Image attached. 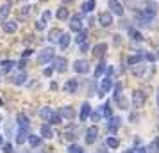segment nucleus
Segmentation results:
<instances>
[{"label":"nucleus","mask_w":159,"mask_h":153,"mask_svg":"<svg viewBox=\"0 0 159 153\" xmlns=\"http://www.w3.org/2000/svg\"><path fill=\"white\" fill-rule=\"evenodd\" d=\"M63 2H73V0H63Z\"/></svg>","instance_id":"nucleus-54"},{"label":"nucleus","mask_w":159,"mask_h":153,"mask_svg":"<svg viewBox=\"0 0 159 153\" xmlns=\"http://www.w3.org/2000/svg\"><path fill=\"white\" fill-rule=\"evenodd\" d=\"M132 153H148V148H136L132 150Z\"/></svg>","instance_id":"nucleus-41"},{"label":"nucleus","mask_w":159,"mask_h":153,"mask_svg":"<svg viewBox=\"0 0 159 153\" xmlns=\"http://www.w3.org/2000/svg\"><path fill=\"white\" fill-rule=\"evenodd\" d=\"M80 18H82L80 15H75L72 20H70V29H72L73 32H80V30H82V20H80Z\"/></svg>","instance_id":"nucleus-13"},{"label":"nucleus","mask_w":159,"mask_h":153,"mask_svg":"<svg viewBox=\"0 0 159 153\" xmlns=\"http://www.w3.org/2000/svg\"><path fill=\"white\" fill-rule=\"evenodd\" d=\"M9 11H11V9H9V4H4V6L0 7V25L6 22V18L9 16Z\"/></svg>","instance_id":"nucleus-27"},{"label":"nucleus","mask_w":159,"mask_h":153,"mask_svg":"<svg viewBox=\"0 0 159 153\" xmlns=\"http://www.w3.org/2000/svg\"><path fill=\"white\" fill-rule=\"evenodd\" d=\"M129 36L134 39V41H143V36L138 32V30H134V29H129Z\"/></svg>","instance_id":"nucleus-34"},{"label":"nucleus","mask_w":159,"mask_h":153,"mask_svg":"<svg viewBox=\"0 0 159 153\" xmlns=\"http://www.w3.org/2000/svg\"><path fill=\"white\" fill-rule=\"evenodd\" d=\"M73 71L80 73V75L88 73V71H89V62L84 61V59H77V61H73Z\"/></svg>","instance_id":"nucleus-6"},{"label":"nucleus","mask_w":159,"mask_h":153,"mask_svg":"<svg viewBox=\"0 0 159 153\" xmlns=\"http://www.w3.org/2000/svg\"><path fill=\"white\" fill-rule=\"evenodd\" d=\"M143 59H145V55H132V57H129L127 59V64L129 66H136V64H139V62H143Z\"/></svg>","instance_id":"nucleus-28"},{"label":"nucleus","mask_w":159,"mask_h":153,"mask_svg":"<svg viewBox=\"0 0 159 153\" xmlns=\"http://www.w3.org/2000/svg\"><path fill=\"white\" fill-rule=\"evenodd\" d=\"M59 48H61V50H65V48H68V45H70V34H65V32H63V34H61V37H59Z\"/></svg>","instance_id":"nucleus-25"},{"label":"nucleus","mask_w":159,"mask_h":153,"mask_svg":"<svg viewBox=\"0 0 159 153\" xmlns=\"http://www.w3.org/2000/svg\"><path fill=\"white\" fill-rule=\"evenodd\" d=\"M39 134H41V139H52L54 137V130H52V126L48 123H45L41 128H39Z\"/></svg>","instance_id":"nucleus-19"},{"label":"nucleus","mask_w":159,"mask_h":153,"mask_svg":"<svg viewBox=\"0 0 159 153\" xmlns=\"http://www.w3.org/2000/svg\"><path fill=\"white\" fill-rule=\"evenodd\" d=\"M56 16H57V20H68V18H70V13H68L66 7H59Z\"/></svg>","instance_id":"nucleus-29"},{"label":"nucleus","mask_w":159,"mask_h":153,"mask_svg":"<svg viewBox=\"0 0 159 153\" xmlns=\"http://www.w3.org/2000/svg\"><path fill=\"white\" fill-rule=\"evenodd\" d=\"M106 52H107V43H98L93 48V55L95 57H104Z\"/></svg>","instance_id":"nucleus-20"},{"label":"nucleus","mask_w":159,"mask_h":153,"mask_svg":"<svg viewBox=\"0 0 159 153\" xmlns=\"http://www.w3.org/2000/svg\"><path fill=\"white\" fill-rule=\"evenodd\" d=\"M145 57L148 59V61H150V62H154V61H156V55H152V53H147V55H145Z\"/></svg>","instance_id":"nucleus-44"},{"label":"nucleus","mask_w":159,"mask_h":153,"mask_svg":"<svg viewBox=\"0 0 159 153\" xmlns=\"http://www.w3.org/2000/svg\"><path fill=\"white\" fill-rule=\"evenodd\" d=\"M18 68H20V70H23V68H25V61H20V64H18Z\"/></svg>","instance_id":"nucleus-48"},{"label":"nucleus","mask_w":159,"mask_h":153,"mask_svg":"<svg viewBox=\"0 0 159 153\" xmlns=\"http://www.w3.org/2000/svg\"><path fill=\"white\" fill-rule=\"evenodd\" d=\"M39 116L43 117L45 123H48V125H59L63 121V117L59 116V112H54L50 107H43L39 110Z\"/></svg>","instance_id":"nucleus-1"},{"label":"nucleus","mask_w":159,"mask_h":153,"mask_svg":"<svg viewBox=\"0 0 159 153\" xmlns=\"http://www.w3.org/2000/svg\"><path fill=\"white\" fill-rule=\"evenodd\" d=\"M68 153H84V151H82V148L79 144H72L68 148Z\"/></svg>","instance_id":"nucleus-38"},{"label":"nucleus","mask_w":159,"mask_h":153,"mask_svg":"<svg viewBox=\"0 0 159 153\" xmlns=\"http://www.w3.org/2000/svg\"><path fill=\"white\" fill-rule=\"evenodd\" d=\"M27 142H29L32 148H38V146L41 144V135H32V134H30L29 137H27Z\"/></svg>","instance_id":"nucleus-26"},{"label":"nucleus","mask_w":159,"mask_h":153,"mask_svg":"<svg viewBox=\"0 0 159 153\" xmlns=\"http://www.w3.org/2000/svg\"><path fill=\"white\" fill-rule=\"evenodd\" d=\"M120 125H122V117H109V123H107V130L111 132V134H116L118 132V128H120Z\"/></svg>","instance_id":"nucleus-11"},{"label":"nucleus","mask_w":159,"mask_h":153,"mask_svg":"<svg viewBox=\"0 0 159 153\" xmlns=\"http://www.w3.org/2000/svg\"><path fill=\"white\" fill-rule=\"evenodd\" d=\"M2 142H4V139H2V135H0V146H2Z\"/></svg>","instance_id":"nucleus-52"},{"label":"nucleus","mask_w":159,"mask_h":153,"mask_svg":"<svg viewBox=\"0 0 159 153\" xmlns=\"http://www.w3.org/2000/svg\"><path fill=\"white\" fill-rule=\"evenodd\" d=\"M130 71H132V75H136V77H145V73H147V64L139 62V64H136V66H130Z\"/></svg>","instance_id":"nucleus-14"},{"label":"nucleus","mask_w":159,"mask_h":153,"mask_svg":"<svg viewBox=\"0 0 159 153\" xmlns=\"http://www.w3.org/2000/svg\"><path fill=\"white\" fill-rule=\"evenodd\" d=\"M7 2H9V4H15L16 0H7Z\"/></svg>","instance_id":"nucleus-51"},{"label":"nucleus","mask_w":159,"mask_h":153,"mask_svg":"<svg viewBox=\"0 0 159 153\" xmlns=\"http://www.w3.org/2000/svg\"><path fill=\"white\" fill-rule=\"evenodd\" d=\"M59 116L63 117V119H73V116H75V112H73V107H61L59 109Z\"/></svg>","instance_id":"nucleus-16"},{"label":"nucleus","mask_w":159,"mask_h":153,"mask_svg":"<svg viewBox=\"0 0 159 153\" xmlns=\"http://www.w3.org/2000/svg\"><path fill=\"white\" fill-rule=\"evenodd\" d=\"M52 71H54V70H50V68H47V70H45V75H47V77H48V75H50Z\"/></svg>","instance_id":"nucleus-49"},{"label":"nucleus","mask_w":159,"mask_h":153,"mask_svg":"<svg viewBox=\"0 0 159 153\" xmlns=\"http://www.w3.org/2000/svg\"><path fill=\"white\" fill-rule=\"evenodd\" d=\"M107 6H109V9H111V15L123 16V7L118 0H107Z\"/></svg>","instance_id":"nucleus-9"},{"label":"nucleus","mask_w":159,"mask_h":153,"mask_svg":"<svg viewBox=\"0 0 159 153\" xmlns=\"http://www.w3.org/2000/svg\"><path fill=\"white\" fill-rule=\"evenodd\" d=\"M98 22H100L102 27H109V25L113 23V15H111V13H100Z\"/></svg>","instance_id":"nucleus-17"},{"label":"nucleus","mask_w":159,"mask_h":153,"mask_svg":"<svg viewBox=\"0 0 159 153\" xmlns=\"http://www.w3.org/2000/svg\"><path fill=\"white\" fill-rule=\"evenodd\" d=\"M97 137H98V126H89V128L86 130V135H84L86 144H93V142H97Z\"/></svg>","instance_id":"nucleus-7"},{"label":"nucleus","mask_w":159,"mask_h":153,"mask_svg":"<svg viewBox=\"0 0 159 153\" xmlns=\"http://www.w3.org/2000/svg\"><path fill=\"white\" fill-rule=\"evenodd\" d=\"M106 68H107V64H104V62H100V64H98V68L95 70V77L98 79L100 75H104V71H106Z\"/></svg>","instance_id":"nucleus-36"},{"label":"nucleus","mask_w":159,"mask_h":153,"mask_svg":"<svg viewBox=\"0 0 159 153\" xmlns=\"http://www.w3.org/2000/svg\"><path fill=\"white\" fill-rule=\"evenodd\" d=\"M154 16H156V7H154V6H150L148 9H145V11H141V13H139L138 20H139V23H141V25H148V23L154 20Z\"/></svg>","instance_id":"nucleus-2"},{"label":"nucleus","mask_w":159,"mask_h":153,"mask_svg":"<svg viewBox=\"0 0 159 153\" xmlns=\"http://www.w3.org/2000/svg\"><path fill=\"white\" fill-rule=\"evenodd\" d=\"M95 9V0H86V2H84V4H82V13H91V11H93Z\"/></svg>","instance_id":"nucleus-30"},{"label":"nucleus","mask_w":159,"mask_h":153,"mask_svg":"<svg viewBox=\"0 0 159 153\" xmlns=\"http://www.w3.org/2000/svg\"><path fill=\"white\" fill-rule=\"evenodd\" d=\"M86 39H88V32H86V30H80L79 36L75 37V43H79V45H80V43H84Z\"/></svg>","instance_id":"nucleus-35"},{"label":"nucleus","mask_w":159,"mask_h":153,"mask_svg":"<svg viewBox=\"0 0 159 153\" xmlns=\"http://www.w3.org/2000/svg\"><path fill=\"white\" fill-rule=\"evenodd\" d=\"M89 116H91V105L88 102H84L82 107H80V121H86Z\"/></svg>","instance_id":"nucleus-18"},{"label":"nucleus","mask_w":159,"mask_h":153,"mask_svg":"<svg viewBox=\"0 0 159 153\" xmlns=\"http://www.w3.org/2000/svg\"><path fill=\"white\" fill-rule=\"evenodd\" d=\"M106 142H107V146H109V148H113V150H116V148L120 146V141H118L116 137H107Z\"/></svg>","instance_id":"nucleus-33"},{"label":"nucleus","mask_w":159,"mask_h":153,"mask_svg":"<svg viewBox=\"0 0 159 153\" xmlns=\"http://www.w3.org/2000/svg\"><path fill=\"white\" fill-rule=\"evenodd\" d=\"M148 151L150 153H159V137H156L150 144H148Z\"/></svg>","instance_id":"nucleus-31"},{"label":"nucleus","mask_w":159,"mask_h":153,"mask_svg":"<svg viewBox=\"0 0 159 153\" xmlns=\"http://www.w3.org/2000/svg\"><path fill=\"white\" fill-rule=\"evenodd\" d=\"M36 29H38V30H43V29H45L43 22H38V23H36Z\"/></svg>","instance_id":"nucleus-45"},{"label":"nucleus","mask_w":159,"mask_h":153,"mask_svg":"<svg viewBox=\"0 0 159 153\" xmlns=\"http://www.w3.org/2000/svg\"><path fill=\"white\" fill-rule=\"evenodd\" d=\"M27 137H29V134H27V130H22V128H18V132H16V144H23L25 141H27Z\"/></svg>","instance_id":"nucleus-22"},{"label":"nucleus","mask_w":159,"mask_h":153,"mask_svg":"<svg viewBox=\"0 0 159 153\" xmlns=\"http://www.w3.org/2000/svg\"><path fill=\"white\" fill-rule=\"evenodd\" d=\"M54 59V48H43V50L38 53V64H47Z\"/></svg>","instance_id":"nucleus-3"},{"label":"nucleus","mask_w":159,"mask_h":153,"mask_svg":"<svg viewBox=\"0 0 159 153\" xmlns=\"http://www.w3.org/2000/svg\"><path fill=\"white\" fill-rule=\"evenodd\" d=\"M77 89H79V80H77V79H70V80H66L65 91L68 93V95H75Z\"/></svg>","instance_id":"nucleus-10"},{"label":"nucleus","mask_w":159,"mask_h":153,"mask_svg":"<svg viewBox=\"0 0 159 153\" xmlns=\"http://www.w3.org/2000/svg\"><path fill=\"white\" fill-rule=\"evenodd\" d=\"M13 66H15V61H4V62H0V71L2 75H6L13 70Z\"/></svg>","instance_id":"nucleus-23"},{"label":"nucleus","mask_w":159,"mask_h":153,"mask_svg":"<svg viewBox=\"0 0 159 153\" xmlns=\"http://www.w3.org/2000/svg\"><path fill=\"white\" fill-rule=\"evenodd\" d=\"M115 45H120V36H115Z\"/></svg>","instance_id":"nucleus-50"},{"label":"nucleus","mask_w":159,"mask_h":153,"mask_svg":"<svg viewBox=\"0 0 159 153\" xmlns=\"http://www.w3.org/2000/svg\"><path fill=\"white\" fill-rule=\"evenodd\" d=\"M157 103H159V89H157Z\"/></svg>","instance_id":"nucleus-53"},{"label":"nucleus","mask_w":159,"mask_h":153,"mask_svg":"<svg viewBox=\"0 0 159 153\" xmlns=\"http://www.w3.org/2000/svg\"><path fill=\"white\" fill-rule=\"evenodd\" d=\"M122 89H123V86L120 84V82H118V84L115 86V95H113V96H115V100H116V98H120V96H122Z\"/></svg>","instance_id":"nucleus-37"},{"label":"nucleus","mask_w":159,"mask_h":153,"mask_svg":"<svg viewBox=\"0 0 159 153\" xmlns=\"http://www.w3.org/2000/svg\"><path fill=\"white\" fill-rule=\"evenodd\" d=\"M145 102H147V95H145L143 91H134V95H132V105L139 109V107H143Z\"/></svg>","instance_id":"nucleus-8"},{"label":"nucleus","mask_w":159,"mask_h":153,"mask_svg":"<svg viewBox=\"0 0 159 153\" xmlns=\"http://www.w3.org/2000/svg\"><path fill=\"white\" fill-rule=\"evenodd\" d=\"M100 116H102V114H98V112H97V114H93V116H91V117H93L95 121H98V119H100Z\"/></svg>","instance_id":"nucleus-47"},{"label":"nucleus","mask_w":159,"mask_h":153,"mask_svg":"<svg viewBox=\"0 0 159 153\" xmlns=\"http://www.w3.org/2000/svg\"><path fill=\"white\" fill-rule=\"evenodd\" d=\"M16 125L22 130H29V117L25 116V114H18L16 116Z\"/></svg>","instance_id":"nucleus-15"},{"label":"nucleus","mask_w":159,"mask_h":153,"mask_svg":"<svg viewBox=\"0 0 159 153\" xmlns=\"http://www.w3.org/2000/svg\"><path fill=\"white\" fill-rule=\"evenodd\" d=\"M4 151H6V153H15V151H13V146H11V144H6V146H4Z\"/></svg>","instance_id":"nucleus-42"},{"label":"nucleus","mask_w":159,"mask_h":153,"mask_svg":"<svg viewBox=\"0 0 159 153\" xmlns=\"http://www.w3.org/2000/svg\"><path fill=\"white\" fill-rule=\"evenodd\" d=\"M2 29H4V32H7V34H13V32L18 30V23L16 22H4L2 23Z\"/></svg>","instance_id":"nucleus-21"},{"label":"nucleus","mask_w":159,"mask_h":153,"mask_svg":"<svg viewBox=\"0 0 159 153\" xmlns=\"http://www.w3.org/2000/svg\"><path fill=\"white\" fill-rule=\"evenodd\" d=\"M89 50H91L89 43H86V41H84V43H80V52H82V53H88Z\"/></svg>","instance_id":"nucleus-40"},{"label":"nucleus","mask_w":159,"mask_h":153,"mask_svg":"<svg viewBox=\"0 0 159 153\" xmlns=\"http://www.w3.org/2000/svg\"><path fill=\"white\" fill-rule=\"evenodd\" d=\"M25 80H27V73L23 71V70H20L16 75H13V77H11V82H13L15 86H23V84H25Z\"/></svg>","instance_id":"nucleus-12"},{"label":"nucleus","mask_w":159,"mask_h":153,"mask_svg":"<svg viewBox=\"0 0 159 153\" xmlns=\"http://www.w3.org/2000/svg\"><path fill=\"white\" fill-rule=\"evenodd\" d=\"M100 114H102L104 117H107V119L113 116V114H111V105H109V103H106V105L100 109Z\"/></svg>","instance_id":"nucleus-32"},{"label":"nucleus","mask_w":159,"mask_h":153,"mask_svg":"<svg viewBox=\"0 0 159 153\" xmlns=\"http://www.w3.org/2000/svg\"><path fill=\"white\" fill-rule=\"evenodd\" d=\"M113 87V80H111V79H109V77H104V79H102V82L100 84H98V91H97V96H106L109 93V89Z\"/></svg>","instance_id":"nucleus-4"},{"label":"nucleus","mask_w":159,"mask_h":153,"mask_svg":"<svg viewBox=\"0 0 159 153\" xmlns=\"http://www.w3.org/2000/svg\"><path fill=\"white\" fill-rule=\"evenodd\" d=\"M61 34H63V32H61L59 29H52L50 32H48V41H50V43H59Z\"/></svg>","instance_id":"nucleus-24"},{"label":"nucleus","mask_w":159,"mask_h":153,"mask_svg":"<svg viewBox=\"0 0 159 153\" xmlns=\"http://www.w3.org/2000/svg\"><path fill=\"white\" fill-rule=\"evenodd\" d=\"M54 62H52V70L56 73H65L66 70H68V61H66L65 57H57V59H52Z\"/></svg>","instance_id":"nucleus-5"},{"label":"nucleus","mask_w":159,"mask_h":153,"mask_svg":"<svg viewBox=\"0 0 159 153\" xmlns=\"http://www.w3.org/2000/svg\"><path fill=\"white\" fill-rule=\"evenodd\" d=\"M30 13H32V7H29V6H25V7L22 9V13H20V16H22V18H27V16H29Z\"/></svg>","instance_id":"nucleus-39"},{"label":"nucleus","mask_w":159,"mask_h":153,"mask_svg":"<svg viewBox=\"0 0 159 153\" xmlns=\"http://www.w3.org/2000/svg\"><path fill=\"white\" fill-rule=\"evenodd\" d=\"M41 18H43V22H48V20H50V13H48V11H45Z\"/></svg>","instance_id":"nucleus-43"},{"label":"nucleus","mask_w":159,"mask_h":153,"mask_svg":"<svg viewBox=\"0 0 159 153\" xmlns=\"http://www.w3.org/2000/svg\"><path fill=\"white\" fill-rule=\"evenodd\" d=\"M29 55H32V50H25L23 52V57H29Z\"/></svg>","instance_id":"nucleus-46"}]
</instances>
